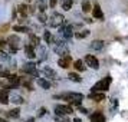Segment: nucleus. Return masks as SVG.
<instances>
[{"mask_svg": "<svg viewBox=\"0 0 128 122\" xmlns=\"http://www.w3.org/2000/svg\"><path fill=\"white\" fill-rule=\"evenodd\" d=\"M64 99V101H68L70 102L72 105H78L81 106L82 104V99H84V95L82 93H78V92H65V93H60V95H55V99Z\"/></svg>", "mask_w": 128, "mask_h": 122, "instance_id": "f257e3e1", "label": "nucleus"}, {"mask_svg": "<svg viewBox=\"0 0 128 122\" xmlns=\"http://www.w3.org/2000/svg\"><path fill=\"white\" fill-rule=\"evenodd\" d=\"M111 82H112V78H111L110 75L105 76V78H102L101 81H98V82H96V83L92 86V91H91V93H95V92H106V91L110 89Z\"/></svg>", "mask_w": 128, "mask_h": 122, "instance_id": "f03ea898", "label": "nucleus"}, {"mask_svg": "<svg viewBox=\"0 0 128 122\" xmlns=\"http://www.w3.org/2000/svg\"><path fill=\"white\" fill-rule=\"evenodd\" d=\"M53 50L58 53L60 58H66V56H69V49H68V45H66L64 40L53 39Z\"/></svg>", "mask_w": 128, "mask_h": 122, "instance_id": "7ed1b4c3", "label": "nucleus"}, {"mask_svg": "<svg viewBox=\"0 0 128 122\" xmlns=\"http://www.w3.org/2000/svg\"><path fill=\"white\" fill-rule=\"evenodd\" d=\"M65 23V17L62 13H58V12H53L49 19H48V24L50 27H62V24Z\"/></svg>", "mask_w": 128, "mask_h": 122, "instance_id": "20e7f679", "label": "nucleus"}, {"mask_svg": "<svg viewBox=\"0 0 128 122\" xmlns=\"http://www.w3.org/2000/svg\"><path fill=\"white\" fill-rule=\"evenodd\" d=\"M20 72L22 73H26V75L32 76V78H39V72L36 69V66L33 63H26L20 68Z\"/></svg>", "mask_w": 128, "mask_h": 122, "instance_id": "39448f33", "label": "nucleus"}, {"mask_svg": "<svg viewBox=\"0 0 128 122\" xmlns=\"http://www.w3.org/2000/svg\"><path fill=\"white\" fill-rule=\"evenodd\" d=\"M7 43H9V49H10V52L12 53L18 52V49L20 47V39H19L16 35H10L9 36Z\"/></svg>", "mask_w": 128, "mask_h": 122, "instance_id": "423d86ee", "label": "nucleus"}, {"mask_svg": "<svg viewBox=\"0 0 128 122\" xmlns=\"http://www.w3.org/2000/svg\"><path fill=\"white\" fill-rule=\"evenodd\" d=\"M55 115H69V114H72L74 112V109L70 108L69 105H55Z\"/></svg>", "mask_w": 128, "mask_h": 122, "instance_id": "0eeeda50", "label": "nucleus"}, {"mask_svg": "<svg viewBox=\"0 0 128 122\" xmlns=\"http://www.w3.org/2000/svg\"><path fill=\"white\" fill-rule=\"evenodd\" d=\"M85 63H86L88 66H91L94 70L99 69V62H98V59L95 58L94 55H86V56H85Z\"/></svg>", "mask_w": 128, "mask_h": 122, "instance_id": "6e6552de", "label": "nucleus"}, {"mask_svg": "<svg viewBox=\"0 0 128 122\" xmlns=\"http://www.w3.org/2000/svg\"><path fill=\"white\" fill-rule=\"evenodd\" d=\"M59 33L64 36L65 39H68V40H69L72 36H75V33H74V27L69 26V24H68V26H62V27H59Z\"/></svg>", "mask_w": 128, "mask_h": 122, "instance_id": "1a4fd4ad", "label": "nucleus"}, {"mask_svg": "<svg viewBox=\"0 0 128 122\" xmlns=\"http://www.w3.org/2000/svg\"><path fill=\"white\" fill-rule=\"evenodd\" d=\"M40 72L45 75V78H48V79H56V70H53L50 66H42Z\"/></svg>", "mask_w": 128, "mask_h": 122, "instance_id": "9d476101", "label": "nucleus"}, {"mask_svg": "<svg viewBox=\"0 0 128 122\" xmlns=\"http://www.w3.org/2000/svg\"><path fill=\"white\" fill-rule=\"evenodd\" d=\"M7 83H9V88L7 89H12V88H18L19 85H22V79L18 78L16 75H10L7 78Z\"/></svg>", "mask_w": 128, "mask_h": 122, "instance_id": "9b49d317", "label": "nucleus"}, {"mask_svg": "<svg viewBox=\"0 0 128 122\" xmlns=\"http://www.w3.org/2000/svg\"><path fill=\"white\" fill-rule=\"evenodd\" d=\"M9 101H10L12 104H14V105H22V104H24V98L22 96V95L16 93V92H12L10 95H9Z\"/></svg>", "mask_w": 128, "mask_h": 122, "instance_id": "f8f14e48", "label": "nucleus"}, {"mask_svg": "<svg viewBox=\"0 0 128 122\" xmlns=\"http://www.w3.org/2000/svg\"><path fill=\"white\" fill-rule=\"evenodd\" d=\"M92 16L95 19H99V20H104V12H102V9H101V6H99L98 3H95L92 6Z\"/></svg>", "mask_w": 128, "mask_h": 122, "instance_id": "ddd939ff", "label": "nucleus"}, {"mask_svg": "<svg viewBox=\"0 0 128 122\" xmlns=\"http://www.w3.org/2000/svg\"><path fill=\"white\" fill-rule=\"evenodd\" d=\"M9 91L7 89H3V88H0V104L3 105H7L10 101H9Z\"/></svg>", "mask_w": 128, "mask_h": 122, "instance_id": "4468645a", "label": "nucleus"}, {"mask_svg": "<svg viewBox=\"0 0 128 122\" xmlns=\"http://www.w3.org/2000/svg\"><path fill=\"white\" fill-rule=\"evenodd\" d=\"M91 122H105V116L101 111H96L91 115Z\"/></svg>", "mask_w": 128, "mask_h": 122, "instance_id": "2eb2a0df", "label": "nucleus"}, {"mask_svg": "<svg viewBox=\"0 0 128 122\" xmlns=\"http://www.w3.org/2000/svg\"><path fill=\"white\" fill-rule=\"evenodd\" d=\"M24 53H26V56H28L29 59H35L36 58L35 47H32L29 43H26V46H24Z\"/></svg>", "mask_w": 128, "mask_h": 122, "instance_id": "dca6fc26", "label": "nucleus"}, {"mask_svg": "<svg viewBox=\"0 0 128 122\" xmlns=\"http://www.w3.org/2000/svg\"><path fill=\"white\" fill-rule=\"evenodd\" d=\"M104 46H105L104 40H94V42H91V45H89V47H91L92 50H102Z\"/></svg>", "mask_w": 128, "mask_h": 122, "instance_id": "f3484780", "label": "nucleus"}, {"mask_svg": "<svg viewBox=\"0 0 128 122\" xmlns=\"http://www.w3.org/2000/svg\"><path fill=\"white\" fill-rule=\"evenodd\" d=\"M58 65L60 66V68H62V69H66V68H69V65H70V56H66V58H59Z\"/></svg>", "mask_w": 128, "mask_h": 122, "instance_id": "a211bd4d", "label": "nucleus"}, {"mask_svg": "<svg viewBox=\"0 0 128 122\" xmlns=\"http://www.w3.org/2000/svg\"><path fill=\"white\" fill-rule=\"evenodd\" d=\"M36 83L42 88V89H50V82L48 79H43V78H38L36 79Z\"/></svg>", "mask_w": 128, "mask_h": 122, "instance_id": "6ab92c4d", "label": "nucleus"}, {"mask_svg": "<svg viewBox=\"0 0 128 122\" xmlns=\"http://www.w3.org/2000/svg\"><path fill=\"white\" fill-rule=\"evenodd\" d=\"M89 98L95 101V102H101L105 99V93L104 92H95V93H89Z\"/></svg>", "mask_w": 128, "mask_h": 122, "instance_id": "aec40b11", "label": "nucleus"}, {"mask_svg": "<svg viewBox=\"0 0 128 122\" xmlns=\"http://www.w3.org/2000/svg\"><path fill=\"white\" fill-rule=\"evenodd\" d=\"M29 45L32 47H39L40 45H39V39H38V36L33 35V33H30L29 35Z\"/></svg>", "mask_w": 128, "mask_h": 122, "instance_id": "412c9836", "label": "nucleus"}, {"mask_svg": "<svg viewBox=\"0 0 128 122\" xmlns=\"http://www.w3.org/2000/svg\"><path fill=\"white\" fill-rule=\"evenodd\" d=\"M10 119H16V118H19L20 116V111H19V108H14V109H10V111H7V114H6Z\"/></svg>", "mask_w": 128, "mask_h": 122, "instance_id": "4be33fe9", "label": "nucleus"}, {"mask_svg": "<svg viewBox=\"0 0 128 122\" xmlns=\"http://www.w3.org/2000/svg\"><path fill=\"white\" fill-rule=\"evenodd\" d=\"M74 68H75L76 70H79V72H84V70L86 69V66L84 65V62H82L81 59H79V60H75V62H74Z\"/></svg>", "mask_w": 128, "mask_h": 122, "instance_id": "5701e85b", "label": "nucleus"}, {"mask_svg": "<svg viewBox=\"0 0 128 122\" xmlns=\"http://www.w3.org/2000/svg\"><path fill=\"white\" fill-rule=\"evenodd\" d=\"M68 79L72 82H76V83H79V82L82 81V78L78 73H75V72H70V73H68Z\"/></svg>", "mask_w": 128, "mask_h": 122, "instance_id": "b1692460", "label": "nucleus"}, {"mask_svg": "<svg viewBox=\"0 0 128 122\" xmlns=\"http://www.w3.org/2000/svg\"><path fill=\"white\" fill-rule=\"evenodd\" d=\"M29 7L26 6V4H19L18 6V10H19V13H20V16H28V13H30V10H28Z\"/></svg>", "mask_w": 128, "mask_h": 122, "instance_id": "393cba45", "label": "nucleus"}, {"mask_svg": "<svg viewBox=\"0 0 128 122\" xmlns=\"http://www.w3.org/2000/svg\"><path fill=\"white\" fill-rule=\"evenodd\" d=\"M72 4H74V0H62V9L66 12L72 9Z\"/></svg>", "mask_w": 128, "mask_h": 122, "instance_id": "a878e982", "label": "nucleus"}, {"mask_svg": "<svg viewBox=\"0 0 128 122\" xmlns=\"http://www.w3.org/2000/svg\"><path fill=\"white\" fill-rule=\"evenodd\" d=\"M91 10H92L91 3H89L88 0H84V1H82V12H84V13H89Z\"/></svg>", "mask_w": 128, "mask_h": 122, "instance_id": "bb28decb", "label": "nucleus"}, {"mask_svg": "<svg viewBox=\"0 0 128 122\" xmlns=\"http://www.w3.org/2000/svg\"><path fill=\"white\" fill-rule=\"evenodd\" d=\"M43 39H45V42H46V43L53 45V37H52V35H50V32L45 30V32H43Z\"/></svg>", "mask_w": 128, "mask_h": 122, "instance_id": "cd10ccee", "label": "nucleus"}, {"mask_svg": "<svg viewBox=\"0 0 128 122\" xmlns=\"http://www.w3.org/2000/svg\"><path fill=\"white\" fill-rule=\"evenodd\" d=\"M88 35H89V30L84 29V30H81V32H76V33H75V37H76V39H85Z\"/></svg>", "mask_w": 128, "mask_h": 122, "instance_id": "c85d7f7f", "label": "nucleus"}, {"mask_svg": "<svg viewBox=\"0 0 128 122\" xmlns=\"http://www.w3.org/2000/svg\"><path fill=\"white\" fill-rule=\"evenodd\" d=\"M46 7H48V4H46L45 0H38V9H39V12L40 13H45Z\"/></svg>", "mask_w": 128, "mask_h": 122, "instance_id": "c756f323", "label": "nucleus"}, {"mask_svg": "<svg viewBox=\"0 0 128 122\" xmlns=\"http://www.w3.org/2000/svg\"><path fill=\"white\" fill-rule=\"evenodd\" d=\"M13 30H14V32H19V33H28V32H29V29H28L26 26H20V24L13 26Z\"/></svg>", "mask_w": 128, "mask_h": 122, "instance_id": "7c9ffc66", "label": "nucleus"}, {"mask_svg": "<svg viewBox=\"0 0 128 122\" xmlns=\"http://www.w3.org/2000/svg\"><path fill=\"white\" fill-rule=\"evenodd\" d=\"M9 59H10L9 53L4 52V50H0V62H7Z\"/></svg>", "mask_w": 128, "mask_h": 122, "instance_id": "2f4dec72", "label": "nucleus"}, {"mask_svg": "<svg viewBox=\"0 0 128 122\" xmlns=\"http://www.w3.org/2000/svg\"><path fill=\"white\" fill-rule=\"evenodd\" d=\"M55 122H70L68 116L64 115H55Z\"/></svg>", "mask_w": 128, "mask_h": 122, "instance_id": "473e14b6", "label": "nucleus"}, {"mask_svg": "<svg viewBox=\"0 0 128 122\" xmlns=\"http://www.w3.org/2000/svg\"><path fill=\"white\" fill-rule=\"evenodd\" d=\"M38 49H39V56H40V59H46V58H48V52H46V49H45L43 46H39Z\"/></svg>", "mask_w": 128, "mask_h": 122, "instance_id": "72a5a7b5", "label": "nucleus"}, {"mask_svg": "<svg viewBox=\"0 0 128 122\" xmlns=\"http://www.w3.org/2000/svg\"><path fill=\"white\" fill-rule=\"evenodd\" d=\"M0 88H3V89H7V88H9L7 79H4V78H0ZM7 91H9V89H7Z\"/></svg>", "mask_w": 128, "mask_h": 122, "instance_id": "f704fd0d", "label": "nucleus"}, {"mask_svg": "<svg viewBox=\"0 0 128 122\" xmlns=\"http://www.w3.org/2000/svg\"><path fill=\"white\" fill-rule=\"evenodd\" d=\"M38 19H39V22H42V23H45V22L48 23V19L49 17H48L45 13H39V14H38Z\"/></svg>", "mask_w": 128, "mask_h": 122, "instance_id": "c9c22d12", "label": "nucleus"}, {"mask_svg": "<svg viewBox=\"0 0 128 122\" xmlns=\"http://www.w3.org/2000/svg\"><path fill=\"white\" fill-rule=\"evenodd\" d=\"M116 106H118V99H112L111 101V109H116Z\"/></svg>", "mask_w": 128, "mask_h": 122, "instance_id": "e433bc0d", "label": "nucleus"}, {"mask_svg": "<svg viewBox=\"0 0 128 122\" xmlns=\"http://www.w3.org/2000/svg\"><path fill=\"white\" fill-rule=\"evenodd\" d=\"M7 45H9L7 42H4V40H0V50H4Z\"/></svg>", "mask_w": 128, "mask_h": 122, "instance_id": "4c0bfd02", "label": "nucleus"}, {"mask_svg": "<svg viewBox=\"0 0 128 122\" xmlns=\"http://www.w3.org/2000/svg\"><path fill=\"white\" fill-rule=\"evenodd\" d=\"M46 112H48L46 108H40V109H39V112H38V116H43Z\"/></svg>", "mask_w": 128, "mask_h": 122, "instance_id": "58836bf2", "label": "nucleus"}, {"mask_svg": "<svg viewBox=\"0 0 128 122\" xmlns=\"http://www.w3.org/2000/svg\"><path fill=\"white\" fill-rule=\"evenodd\" d=\"M56 3H58V0H49V6L52 7H56Z\"/></svg>", "mask_w": 128, "mask_h": 122, "instance_id": "ea45409f", "label": "nucleus"}, {"mask_svg": "<svg viewBox=\"0 0 128 122\" xmlns=\"http://www.w3.org/2000/svg\"><path fill=\"white\" fill-rule=\"evenodd\" d=\"M3 72H6V69H4V66H2V65H0V75H2Z\"/></svg>", "mask_w": 128, "mask_h": 122, "instance_id": "a19ab883", "label": "nucleus"}, {"mask_svg": "<svg viewBox=\"0 0 128 122\" xmlns=\"http://www.w3.org/2000/svg\"><path fill=\"white\" fill-rule=\"evenodd\" d=\"M81 112H82V114H88V111L85 109V108H81Z\"/></svg>", "mask_w": 128, "mask_h": 122, "instance_id": "79ce46f5", "label": "nucleus"}, {"mask_svg": "<svg viewBox=\"0 0 128 122\" xmlns=\"http://www.w3.org/2000/svg\"><path fill=\"white\" fill-rule=\"evenodd\" d=\"M74 122H82V121L79 119V118H75V119H74Z\"/></svg>", "mask_w": 128, "mask_h": 122, "instance_id": "37998d69", "label": "nucleus"}, {"mask_svg": "<svg viewBox=\"0 0 128 122\" xmlns=\"http://www.w3.org/2000/svg\"><path fill=\"white\" fill-rule=\"evenodd\" d=\"M35 121V119H32V118H30V119H28V122H33Z\"/></svg>", "mask_w": 128, "mask_h": 122, "instance_id": "c03bdc74", "label": "nucleus"}, {"mask_svg": "<svg viewBox=\"0 0 128 122\" xmlns=\"http://www.w3.org/2000/svg\"><path fill=\"white\" fill-rule=\"evenodd\" d=\"M0 122H6V121H4V119H2V118H0Z\"/></svg>", "mask_w": 128, "mask_h": 122, "instance_id": "a18cd8bd", "label": "nucleus"}]
</instances>
